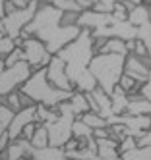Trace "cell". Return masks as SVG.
<instances>
[{"mask_svg":"<svg viewBox=\"0 0 151 160\" xmlns=\"http://www.w3.org/2000/svg\"><path fill=\"white\" fill-rule=\"evenodd\" d=\"M60 19H62L60 10H56L51 2H39L31 21L23 27L19 37L21 39H27V37L39 39L46 47L49 54L54 56L68 42H72L81 31L78 25H62Z\"/></svg>","mask_w":151,"mask_h":160,"instance_id":"cell-1","label":"cell"},{"mask_svg":"<svg viewBox=\"0 0 151 160\" xmlns=\"http://www.w3.org/2000/svg\"><path fill=\"white\" fill-rule=\"evenodd\" d=\"M93 54L95 52H93V47H91V31L89 29H81L79 35L72 42H68L66 47L56 54L66 66V75L70 79V83H74V79H78L87 70Z\"/></svg>","mask_w":151,"mask_h":160,"instance_id":"cell-2","label":"cell"},{"mask_svg":"<svg viewBox=\"0 0 151 160\" xmlns=\"http://www.w3.org/2000/svg\"><path fill=\"white\" fill-rule=\"evenodd\" d=\"M19 93L27 95L35 104H45L46 108H56L60 102L70 98V91H60V89H54L49 81H46V72L45 68L41 70H35L31 72V75L27 77V81L23 83L19 89Z\"/></svg>","mask_w":151,"mask_h":160,"instance_id":"cell-3","label":"cell"},{"mask_svg":"<svg viewBox=\"0 0 151 160\" xmlns=\"http://www.w3.org/2000/svg\"><path fill=\"white\" fill-rule=\"evenodd\" d=\"M89 73L95 77L97 87L111 95L114 85L124 73V56L120 54H93L87 66Z\"/></svg>","mask_w":151,"mask_h":160,"instance_id":"cell-4","label":"cell"},{"mask_svg":"<svg viewBox=\"0 0 151 160\" xmlns=\"http://www.w3.org/2000/svg\"><path fill=\"white\" fill-rule=\"evenodd\" d=\"M39 2L37 0H29L27 6H23V8H16L14 12H10L2 18V23H0V31H4L8 37L12 39H18L19 37V33L23 31V27H25L33 14H35V10H37Z\"/></svg>","mask_w":151,"mask_h":160,"instance_id":"cell-5","label":"cell"},{"mask_svg":"<svg viewBox=\"0 0 151 160\" xmlns=\"http://www.w3.org/2000/svg\"><path fill=\"white\" fill-rule=\"evenodd\" d=\"M29 75H31V68L25 60L18 62L10 68H4L2 73H0V97L12 93V91H18L27 81Z\"/></svg>","mask_w":151,"mask_h":160,"instance_id":"cell-6","label":"cell"},{"mask_svg":"<svg viewBox=\"0 0 151 160\" xmlns=\"http://www.w3.org/2000/svg\"><path fill=\"white\" fill-rule=\"evenodd\" d=\"M74 114H58V118L51 123H41L46 128L49 133V147H64L68 139H72V123H74Z\"/></svg>","mask_w":151,"mask_h":160,"instance_id":"cell-7","label":"cell"},{"mask_svg":"<svg viewBox=\"0 0 151 160\" xmlns=\"http://www.w3.org/2000/svg\"><path fill=\"white\" fill-rule=\"evenodd\" d=\"M21 50H23V60H25L31 68V72L35 70H41V68H45L46 64L51 62L52 54H49V50H46V47L35 37H27L23 39L21 42Z\"/></svg>","mask_w":151,"mask_h":160,"instance_id":"cell-8","label":"cell"},{"mask_svg":"<svg viewBox=\"0 0 151 160\" xmlns=\"http://www.w3.org/2000/svg\"><path fill=\"white\" fill-rule=\"evenodd\" d=\"M45 72H46V81H49L54 89L70 91V93L74 91L72 83H70V79L66 75V66H64V62L58 58L56 54L51 58V62L45 66Z\"/></svg>","mask_w":151,"mask_h":160,"instance_id":"cell-9","label":"cell"},{"mask_svg":"<svg viewBox=\"0 0 151 160\" xmlns=\"http://www.w3.org/2000/svg\"><path fill=\"white\" fill-rule=\"evenodd\" d=\"M151 56L149 58H139L136 54L124 56V73L136 79L138 83H143L151 79Z\"/></svg>","mask_w":151,"mask_h":160,"instance_id":"cell-10","label":"cell"},{"mask_svg":"<svg viewBox=\"0 0 151 160\" xmlns=\"http://www.w3.org/2000/svg\"><path fill=\"white\" fill-rule=\"evenodd\" d=\"M114 23V19L111 14H99V12H93V10H85L81 12L76 19V25L79 29H89V31H97L101 27H107Z\"/></svg>","mask_w":151,"mask_h":160,"instance_id":"cell-11","label":"cell"},{"mask_svg":"<svg viewBox=\"0 0 151 160\" xmlns=\"http://www.w3.org/2000/svg\"><path fill=\"white\" fill-rule=\"evenodd\" d=\"M35 122V106H27V108H19L18 112L12 114V120L8 123V128H6V133L10 139H18L21 129L25 128L27 123Z\"/></svg>","mask_w":151,"mask_h":160,"instance_id":"cell-12","label":"cell"},{"mask_svg":"<svg viewBox=\"0 0 151 160\" xmlns=\"http://www.w3.org/2000/svg\"><path fill=\"white\" fill-rule=\"evenodd\" d=\"M29 152H31L29 141L18 137V139H10L6 151L0 154V158H2V160H19V158H27Z\"/></svg>","mask_w":151,"mask_h":160,"instance_id":"cell-13","label":"cell"},{"mask_svg":"<svg viewBox=\"0 0 151 160\" xmlns=\"http://www.w3.org/2000/svg\"><path fill=\"white\" fill-rule=\"evenodd\" d=\"M95 145H97V160H120L118 141L105 137V139H95Z\"/></svg>","mask_w":151,"mask_h":160,"instance_id":"cell-14","label":"cell"},{"mask_svg":"<svg viewBox=\"0 0 151 160\" xmlns=\"http://www.w3.org/2000/svg\"><path fill=\"white\" fill-rule=\"evenodd\" d=\"M124 114H130V116H149L151 114V100L142 98L138 93L128 95V106Z\"/></svg>","mask_w":151,"mask_h":160,"instance_id":"cell-15","label":"cell"},{"mask_svg":"<svg viewBox=\"0 0 151 160\" xmlns=\"http://www.w3.org/2000/svg\"><path fill=\"white\" fill-rule=\"evenodd\" d=\"M29 160H66V152L60 147H45V148H33L27 156Z\"/></svg>","mask_w":151,"mask_h":160,"instance_id":"cell-16","label":"cell"},{"mask_svg":"<svg viewBox=\"0 0 151 160\" xmlns=\"http://www.w3.org/2000/svg\"><path fill=\"white\" fill-rule=\"evenodd\" d=\"M91 97L95 98V104H97V114L103 118V120H109L112 116V106H111V97L101 91L99 87H95L91 91Z\"/></svg>","mask_w":151,"mask_h":160,"instance_id":"cell-17","label":"cell"},{"mask_svg":"<svg viewBox=\"0 0 151 160\" xmlns=\"http://www.w3.org/2000/svg\"><path fill=\"white\" fill-rule=\"evenodd\" d=\"M149 18H151V8L145 6V4H136L130 12H128V23L134 25V27H139L143 23H149Z\"/></svg>","mask_w":151,"mask_h":160,"instance_id":"cell-18","label":"cell"},{"mask_svg":"<svg viewBox=\"0 0 151 160\" xmlns=\"http://www.w3.org/2000/svg\"><path fill=\"white\" fill-rule=\"evenodd\" d=\"M111 106H112V116H120V114L126 112V106H128V95L124 91L114 85V89L111 91Z\"/></svg>","mask_w":151,"mask_h":160,"instance_id":"cell-19","label":"cell"},{"mask_svg":"<svg viewBox=\"0 0 151 160\" xmlns=\"http://www.w3.org/2000/svg\"><path fill=\"white\" fill-rule=\"evenodd\" d=\"M68 106H70V110H72L74 118H79L81 114L89 112L85 93H79V91H72V95H70V98H68Z\"/></svg>","mask_w":151,"mask_h":160,"instance_id":"cell-20","label":"cell"},{"mask_svg":"<svg viewBox=\"0 0 151 160\" xmlns=\"http://www.w3.org/2000/svg\"><path fill=\"white\" fill-rule=\"evenodd\" d=\"M72 85H74V91H79V93H91V91L97 87V81H95V77L89 73V70H85L78 79H74Z\"/></svg>","mask_w":151,"mask_h":160,"instance_id":"cell-21","label":"cell"},{"mask_svg":"<svg viewBox=\"0 0 151 160\" xmlns=\"http://www.w3.org/2000/svg\"><path fill=\"white\" fill-rule=\"evenodd\" d=\"M99 54H120V56H126L128 50H126V41L118 39V37H111L107 39L105 47L101 48Z\"/></svg>","mask_w":151,"mask_h":160,"instance_id":"cell-22","label":"cell"},{"mask_svg":"<svg viewBox=\"0 0 151 160\" xmlns=\"http://www.w3.org/2000/svg\"><path fill=\"white\" fill-rule=\"evenodd\" d=\"M72 137L78 141H89V139H93V129H89L79 118H76L72 123Z\"/></svg>","mask_w":151,"mask_h":160,"instance_id":"cell-23","label":"cell"},{"mask_svg":"<svg viewBox=\"0 0 151 160\" xmlns=\"http://www.w3.org/2000/svg\"><path fill=\"white\" fill-rule=\"evenodd\" d=\"M29 145L33 148H45L49 147V133H46V128L41 123H37V128H35V133L33 137L29 139Z\"/></svg>","mask_w":151,"mask_h":160,"instance_id":"cell-24","label":"cell"},{"mask_svg":"<svg viewBox=\"0 0 151 160\" xmlns=\"http://www.w3.org/2000/svg\"><path fill=\"white\" fill-rule=\"evenodd\" d=\"M79 120L84 122L89 129H99V128H107V120H103L99 114L95 112H85V114H81Z\"/></svg>","mask_w":151,"mask_h":160,"instance_id":"cell-25","label":"cell"},{"mask_svg":"<svg viewBox=\"0 0 151 160\" xmlns=\"http://www.w3.org/2000/svg\"><path fill=\"white\" fill-rule=\"evenodd\" d=\"M120 160H151V147L145 148H132L120 154Z\"/></svg>","mask_w":151,"mask_h":160,"instance_id":"cell-26","label":"cell"},{"mask_svg":"<svg viewBox=\"0 0 151 160\" xmlns=\"http://www.w3.org/2000/svg\"><path fill=\"white\" fill-rule=\"evenodd\" d=\"M51 4L60 10V12H74V14H81V8L76 0H51Z\"/></svg>","mask_w":151,"mask_h":160,"instance_id":"cell-27","label":"cell"},{"mask_svg":"<svg viewBox=\"0 0 151 160\" xmlns=\"http://www.w3.org/2000/svg\"><path fill=\"white\" fill-rule=\"evenodd\" d=\"M118 85L126 95H132V93H138V87H139V83L136 81V79H132L130 75H126V73H122L120 75V79H118Z\"/></svg>","mask_w":151,"mask_h":160,"instance_id":"cell-28","label":"cell"},{"mask_svg":"<svg viewBox=\"0 0 151 160\" xmlns=\"http://www.w3.org/2000/svg\"><path fill=\"white\" fill-rule=\"evenodd\" d=\"M136 39L139 42H143L145 47L151 50V21H149V23H143V25L136 27Z\"/></svg>","mask_w":151,"mask_h":160,"instance_id":"cell-29","label":"cell"},{"mask_svg":"<svg viewBox=\"0 0 151 160\" xmlns=\"http://www.w3.org/2000/svg\"><path fill=\"white\" fill-rule=\"evenodd\" d=\"M16 48V42L12 37H8L4 31H0V58L4 60V56L10 52V50H14Z\"/></svg>","mask_w":151,"mask_h":160,"instance_id":"cell-30","label":"cell"},{"mask_svg":"<svg viewBox=\"0 0 151 160\" xmlns=\"http://www.w3.org/2000/svg\"><path fill=\"white\" fill-rule=\"evenodd\" d=\"M18 62H23V50H21V47H16L14 50H10V52L4 56V66H6V68L14 66V64H18Z\"/></svg>","mask_w":151,"mask_h":160,"instance_id":"cell-31","label":"cell"},{"mask_svg":"<svg viewBox=\"0 0 151 160\" xmlns=\"http://www.w3.org/2000/svg\"><path fill=\"white\" fill-rule=\"evenodd\" d=\"M128 54H136V56H139V58H149V56H151V50L145 47L143 42H139V41L136 39V41H134V48L128 52Z\"/></svg>","mask_w":151,"mask_h":160,"instance_id":"cell-32","label":"cell"},{"mask_svg":"<svg viewBox=\"0 0 151 160\" xmlns=\"http://www.w3.org/2000/svg\"><path fill=\"white\" fill-rule=\"evenodd\" d=\"M12 110H8L6 106H2L0 104V133L2 131H6V128H8V123H10V120H12Z\"/></svg>","mask_w":151,"mask_h":160,"instance_id":"cell-33","label":"cell"},{"mask_svg":"<svg viewBox=\"0 0 151 160\" xmlns=\"http://www.w3.org/2000/svg\"><path fill=\"white\" fill-rule=\"evenodd\" d=\"M132 148H136V139H134V137L126 135L124 139L118 141V152H120V154L126 152V151H132Z\"/></svg>","mask_w":151,"mask_h":160,"instance_id":"cell-34","label":"cell"},{"mask_svg":"<svg viewBox=\"0 0 151 160\" xmlns=\"http://www.w3.org/2000/svg\"><path fill=\"white\" fill-rule=\"evenodd\" d=\"M136 147L138 148H145V147H151V131H143L139 137H136Z\"/></svg>","mask_w":151,"mask_h":160,"instance_id":"cell-35","label":"cell"},{"mask_svg":"<svg viewBox=\"0 0 151 160\" xmlns=\"http://www.w3.org/2000/svg\"><path fill=\"white\" fill-rule=\"evenodd\" d=\"M138 95L145 98V100H151V81H143V83H139L138 87Z\"/></svg>","mask_w":151,"mask_h":160,"instance_id":"cell-36","label":"cell"},{"mask_svg":"<svg viewBox=\"0 0 151 160\" xmlns=\"http://www.w3.org/2000/svg\"><path fill=\"white\" fill-rule=\"evenodd\" d=\"M35 128H37V122H31V123H27L25 128L21 129L19 137H21V139H25V141H29L31 137H33V133H35Z\"/></svg>","mask_w":151,"mask_h":160,"instance_id":"cell-37","label":"cell"},{"mask_svg":"<svg viewBox=\"0 0 151 160\" xmlns=\"http://www.w3.org/2000/svg\"><path fill=\"white\" fill-rule=\"evenodd\" d=\"M19 93V91H18ZM19 106L21 108H27V106H35V102L27 97V95H23V93H19Z\"/></svg>","mask_w":151,"mask_h":160,"instance_id":"cell-38","label":"cell"},{"mask_svg":"<svg viewBox=\"0 0 151 160\" xmlns=\"http://www.w3.org/2000/svg\"><path fill=\"white\" fill-rule=\"evenodd\" d=\"M8 143H10V137H8V133H6V131H2V133H0V154L6 151Z\"/></svg>","mask_w":151,"mask_h":160,"instance_id":"cell-39","label":"cell"},{"mask_svg":"<svg viewBox=\"0 0 151 160\" xmlns=\"http://www.w3.org/2000/svg\"><path fill=\"white\" fill-rule=\"evenodd\" d=\"M105 137H109V129L107 128L93 129V139H105Z\"/></svg>","mask_w":151,"mask_h":160,"instance_id":"cell-40","label":"cell"},{"mask_svg":"<svg viewBox=\"0 0 151 160\" xmlns=\"http://www.w3.org/2000/svg\"><path fill=\"white\" fill-rule=\"evenodd\" d=\"M14 10H16V6L12 2H8V0H4V14H10V12H14Z\"/></svg>","mask_w":151,"mask_h":160,"instance_id":"cell-41","label":"cell"},{"mask_svg":"<svg viewBox=\"0 0 151 160\" xmlns=\"http://www.w3.org/2000/svg\"><path fill=\"white\" fill-rule=\"evenodd\" d=\"M8 2H12L16 8H23V6H27V2L29 0H8Z\"/></svg>","mask_w":151,"mask_h":160,"instance_id":"cell-42","label":"cell"},{"mask_svg":"<svg viewBox=\"0 0 151 160\" xmlns=\"http://www.w3.org/2000/svg\"><path fill=\"white\" fill-rule=\"evenodd\" d=\"M4 0H0V23H2V18H4Z\"/></svg>","mask_w":151,"mask_h":160,"instance_id":"cell-43","label":"cell"},{"mask_svg":"<svg viewBox=\"0 0 151 160\" xmlns=\"http://www.w3.org/2000/svg\"><path fill=\"white\" fill-rule=\"evenodd\" d=\"M4 68H6V66H4V60L0 58V73H2V70H4Z\"/></svg>","mask_w":151,"mask_h":160,"instance_id":"cell-44","label":"cell"},{"mask_svg":"<svg viewBox=\"0 0 151 160\" xmlns=\"http://www.w3.org/2000/svg\"><path fill=\"white\" fill-rule=\"evenodd\" d=\"M37 2H46V0H37Z\"/></svg>","mask_w":151,"mask_h":160,"instance_id":"cell-45","label":"cell"},{"mask_svg":"<svg viewBox=\"0 0 151 160\" xmlns=\"http://www.w3.org/2000/svg\"><path fill=\"white\" fill-rule=\"evenodd\" d=\"M19 160H29V158H19Z\"/></svg>","mask_w":151,"mask_h":160,"instance_id":"cell-46","label":"cell"},{"mask_svg":"<svg viewBox=\"0 0 151 160\" xmlns=\"http://www.w3.org/2000/svg\"><path fill=\"white\" fill-rule=\"evenodd\" d=\"M46 2H51V0H46Z\"/></svg>","mask_w":151,"mask_h":160,"instance_id":"cell-47","label":"cell"}]
</instances>
